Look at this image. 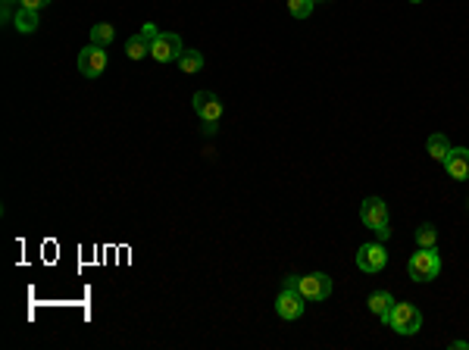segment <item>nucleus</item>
<instances>
[{
	"instance_id": "nucleus-1",
	"label": "nucleus",
	"mask_w": 469,
	"mask_h": 350,
	"mask_svg": "<svg viewBox=\"0 0 469 350\" xmlns=\"http://www.w3.org/2000/svg\"><path fill=\"white\" fill-rule=\"evenodd\" d=\"M406 275L413 282H435L441 275V253L435 248H419L410 257V262H406Z\"/></svg>"
},
{
	"instance_id": "nucleus-2",
	"label": "nucleus",
	"mask_w": 469,
	"mask_h": 350,
	"mask_svg": "<svg viewBox=\"0 0 469 350\" xmlns=\"http://www.w3.org/2000/svg\"><path fill=\"white\" fill-rule=\"evenodd\" d=\"M382 322L391 325L397 335H416L422 329V313L413 304H394L385 316H382Z\"/></svg>"
},
{
	"instance_id": "nucleus-3",
	"label": "nucleus",
	"mask_w": 469,
	"mask_h": 350,
	"mask_svg": "<svg viewBox=\"0 0 469 350\" xmlns=\"http://www.w3.org/2000/svg\"><path fill=\"white\" fill-rule=\"evenodd\" d=\"M360 219H363L366 228H372L375 235H379V241H385L391 235L388 228V206L382 197H366L363 203H360Z\"/></svg>"
},
{
	"instance_id": "nucleus-4",
	"label": "nucleus",
	"mask_w": 469,
	"mask_h": 350,
	"mask_svg": "<svg viewBox=\"0 0 469 350\" xmlns=\"http://www.w3.org/2000/svg\"><path fill=\"white\" fill-rule=\"evenodd\" d=\"M297 291L303 294V300H328L332 294V278L325 272H310V275H301L297 278Z\"/></svg>"
},
{
	"instance_id": "nucleus-5",
	"label": "nucleus",
	"mask_w": 469,
	"mask_h": 350,
	"mask_svg": "<svg viewBox=\"0 0 469 350\" xmlns=\"http://www.w3.org/2000/svg\"><path fill=\"white\" fill-rule=\"evenodd\" d=\"M182 53H185V47H182V38H178L176 31H160V38L151 44V57L156 63H176Z\"/></svg>"
},
{
	"instance_id": "nucleus-6",
	"label": "nucleus",
	"mask_w": 469,
	"mask_h": 350,
	"mask_svg": "<svg viewBox=\"0 0 469 350\" xmlns=\"http://www.w3.org/2000/svg\"><path fill=\"white\" fill-rule=\"evenodd\" d=\"M388 266V250L385 244H363V248L357 250V269L360 272H382V269Z\"/></svg>"
},
{
	"instance_id": "nucleus-7",
	"label": "nucleus",
	"mask_w": 469,
	"mask_h": 350,
	"mask_svg": "<svg viewBox=\"0 0 469 350\" xmlns=\"http://www.w3.org/2000/svg\"><path fill=\"white\" fill-rule=\"evenodd\" d=\"M107 69V51L97 44H88L82 53H78V73H82L85 78H97L104 75Z\"/></svg>"
},
{
	"instance_id": "nucleus-8",
	"label": "nucleus",
	"mask_w": 469,
	"mask_h": 350,
	"mask_svg": "<svg viewBox=\"0 0 469 350\" xmlns=\"http://www.w3.org/2000/svg\"><path fill=\"white\" fill-rule=\"evenodd\" d=\"M303 294L297 291V288H281V294L276 297V313L281 316V319H288V322H294V319H301L303 316Z\"/></svg>"
},
{
	"instance_id": "nucleus-9",
	"label": "nucleus",
	"mask_w": 469,
	"mask_h": 350,
	"mask_svg": "<svg viewBox=\"0 0 469 350\" xmlns=\"http://www.w3.org/2000/svg\"><path fill=\"white\" fill-rule=\"evenodd\" d=\"M194 113H198L203 122H219V119H222V100H219L213 91H198L194 94Z\"/></svg>"
},
{
	"instance_id": "nucleus-10",
	"label": "nucleus",
	"mask_w": 469,
	"mask_h": 350,
	"mask_svg": "<svg viewBox=\"0 0 469 350\" xmlns=\"http://www.w3.org/2000/svg\"><path fill=\"white\" fill-rule=\"evenodd\" d=\"M444 169L453 181H466L469 179V150L466 147H453L448 154V160H444Z\"/></svg>"
},
{
	"instance_id": "nucleus-11",
	"label": "nucleus",
	"mask_w": 469,
	"mask_h": 350,
	"mask_svg": "<svg viewBox=\"0 0 469 350\" xmlns=\"http://www.w3.org/2000/svg\"><path fill=\"white\" fill-rule=\"evenodd\" d=\"M426 150H428V157H432V160L435 163H444V160H448V154H451V141L448 138H444V134L441 132H435L432 134V138H428L426 141Z\"/></svg>"
},
{
	"instance_id": "nucleus-12",
	"label": "nucleus",
	"mask_w": 469,
	"mask_h": 350,
	"mask_svg": "<svg viewBox=\"0 0 469 350\" xmlns=\"http://www.w3.org/2000/svg\"><path fill=\"white\" fill-rule=\"evenodd\" d=\"M13 26L16 31H22V35H31V31L38 28V10H26V6H19L13 16Z\"/></svg>"
},
{
	"instance_id": "nucleus-13",
	"label": "nucleus",
	"mask_w": 469,
	"mask_h": 350,
	"mask_svg": "<svg viewBox=\"0 0 469 350\" xmlns=\"http://www.w3.org/2000/svg\"><path fill=\"white\" fill-rule=\"evenodd\" d=\"M366 304H370V313H375V316H379V319H382V316H385L388 309L394 307V297H391L388 291H372Z\"/></svg>"
},
{
	"instance_id": "nucleus-14",
	"label": "nucleus",
	"mask_w": 469,
	"mask_h": 350,
	"mask_svg": "<svg viewBox=\"0 0 469 350\" xmlns=\"http://www.w3.org/2000/svg\"><path fill=\"white\" fill-rule=\"evenodd\" d=\"M176 63H178V69H182L185 75H194V73H200L203 69V53L200 51H185Z\"/></svg>"
},
{
	"instance_id": "nucleus-15",
	"label": "nucleus",
	"mask_w": 469,
	"mask_h": 350,
	"mask_svg": "<svg viewBox=\"0 0 469 350\" xmlns=\"http://www.w3.org/2000/svg\"><path fill=\"white\" fill-rule=\"evenodd\" d=\"M125 53H129V60H144V57H151V41H147V38H141V35L129 38V41H125Z\"/></svg>"
},
{
	"instance_id": "nucleus-16",
	"label": "nucleus",
	"mask_w": 469,
	"mask_h": 350,
	"mask_svg": "<svg viewBox=\"0 0 469 350\" xmlns=\"http://www.w3.org/2000/svg\"><path fill=\"white\" fill-rule=\"evenodd\" d=\"M113 38H116V28L109 26V22H97V26L91 28V44H97V47H109Z\"/></svg>"
},
{
	"instance_id": "nucleus-17",
	"label": "nucleus",
	"mask_w": 469,
	"mask_h": 350,
	"mask_svg": "<svg viewBox=\"0 0 469 350\" xmlns=\"http://www.w3.org/2000/svg\"><path fill=\"white\" fill-rule=\"evenodd\" d=\"M416 244L419 248H435L438 244V228L432 226V222H422V226L416 228Z\"/></svg>"
},
{
	"instance_id": "nucleus-18",
	"label": "nucleus",
	"mask_w": 469,
	"mask_h": 350,
	"mask_svg": "<svg viewBox=\"0 0 469 350\" xmlns=\"http://www.w3.org/2000/svg\"><path fill=\"white\" fill-rule=\"evenodd\" d=\"M288 13H291L294 19H307L313 13V0H288Z\"/></svg>"
},
{
	"instance_id": "nucleus-19",
	"label": "nucleus",
	"mask_w": 469,
	"mask_h": 350,
	"mask_svg": "<svg viewBox=\"0 0 469 350\" xmlns=\"http://www.w3.org/2000/svg\"><path fill=\"white\" fill-rule=\"evenodd\" d=\"M138 35H141V38H147V41H151V44H153V41H156V38H160V28H156V26H153V22H144V28H141V31H138Z\"/></svg>"
},
{
	"instance_id": "nucleus-20",
	"label": "nucleus",
	"mask_w": 469,
	"mask_h": 350,
	"mask_svg": "<svg viewBox=\"0 0 469 350\" xmlns=\"http://www.w3.org/2000/svg\"><path fill=\"white\" fill-rule=\"evenodd\" d=\"M47 4H50V0H19V6H26V10H38V13H41Z\"/></svg>"
},
{
	"instance_id": "nucleus-21",
	"label": "nucleus",
	"mask_w": 469,
	"mask_h": 350,
	"mask_svg": "<svg viewBox=\"0 0 469 350\" xmlns=\"http://www.w3.org/2000/svg\"><path fill=\"white\" fill-rule=\"evenodd\" d=\"M281 288H297V275H288V278H285V285H281Z\"/></svg>"
},
{
	"instance_id": "nucleus-22",
	"label": "nucleus",
	"mask_w": 469,
	"mask_h": 350,
	"mask_svg": "<svg viewBox=\"0 0 469 350\" xmlns=\"http://www.w3.org/2000/svg\"><path fill=\"white\" fill-rule=\"evenodd\" d=\"M451 347H453V350H469V344H466V341H453Z\"/></svg>"
},
{
	"instance_id": "nucleus-23",
	"label": "nucleus",
	"mask_w": 469,
	"mask_h": 350,
	"mask_svg": "<svg viewBox=\"0 0 469 350\" xmlns=\"http://www.w3.org/2000/svg\"><path fill=\"white\" fill-rule=\"evenodd\" d=\"M4 4H10V6H13V4H19V0H4Z\"/></svg>"
},
{
	"instance_id": "nucleus-24",
	"label": "nucleus",
	"mask_w": 469,
	"mask_h": 350,
	"mask_svg": "<svg viewBox=\"0 0 469 350\" xmlns=\"http://www.w3.org/2000/svg\"><path fill=\"white\" fill-rule=\"evenodd\" d=\"M313 4H325V0H313Z\"/></svg>"
},
{
	"instance_id": "nucleus-25",
	"label": "nucleus",
	"mask_w": 469,
	"mask_h": 350,
	"mask_svg": "<svg viewBox=\"0 0 469 350\" xmlns=\"http://www.w3.org/2000/svg\"><path fill=\"white\" fill-rule=\"evenodd\" d=\"M410 4H422V0H410Z\"/></svg>"
}]
</instances>
